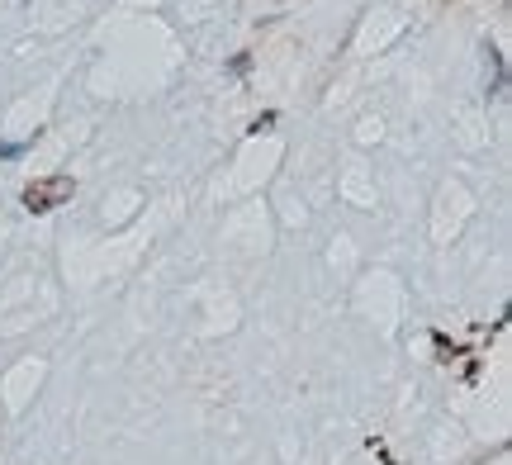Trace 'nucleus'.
Masks as SVG:
<instances>
[{
  "label": "nucleus",
  "mask_w": 512,
  "mask_h": 465,
  "mask_svg": "<svg viewBox=\"0 0 512 465\" xmlns=\"http://www.w3.org/2000/svg\"><path fill=\"white\" fill-rule=\"evenodd\" d=\"M72 190H76V181L72 176H48V181H34V186H24V209L29 214H48V209H57L62 200H72Z\"/></svg>",
  "instance_id": "nucleus-1"
}]
</instances>
